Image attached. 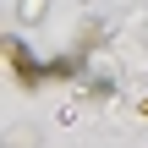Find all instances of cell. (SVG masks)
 Instances as JSON below:
<instances>
[{
	"mask_svg": "<svg viewBox=\"0 0 148 148\" xmlns=\"http://www.w3.org/2000/svg\"><path fill=\"white\" fill-rule=\"evenodd\" d=\"M5 55H11V71H16V82H22V88H38L44 66L33 60V49H27L22 38H5Z\"/></svg>",
	"mask_w": 148,
	"mask_h": 148,
	"instance_id": "1",
	"label": "cell"
},
{
	"mask_svg": "<svg viewBox=\"0 0 148 148\" xmlns=\"http://www.w3.org/2000/svg\"><path fill=\"white\" fill-rule=\"evenodd\" d=\"M143 115H148V99H143Z\"/></svg>",
	"mask_w": 148,
	"mask_h": 148,
	"instance_id": "2",
	"label": "cell"
}]
</instances>
